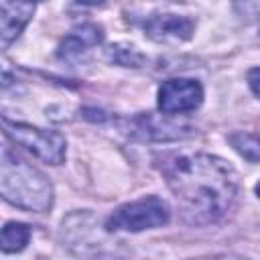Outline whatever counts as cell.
I'll return each instance as SVG.
<instances>
[{
	"label": "cell",
	"instance_id": "6da1fadb",
	"mask_svg": "<svg viewBox=\"0 0 260 260\" xmlns=\"http://www.w3.org/2000/svg\"><path fill=\"white\" fill-rule=\"evenodd\" d=\"M160 171L177 199L183 221L189 225L215 223L223 219L238 201V171L215 154H173L162 160Z\"/></svg>",
	"mask_w": 260,
	"mask_h": 260
},
{
	"label": "cell",
	"instance_id": "7a4b0ae2",
	"mask_svg": "<svg viewBox=\"0 0 260 260\" xmlns=\"http://www.w3.org/2000/svg\"><path fill=\"white\" fill-rule=\"evenodd\" d=\"M0 193L4 201L26 211H49L53 205L51 181L32 165L16 156L10 148L2 150Z\"/></svg>",
	"mask_w": 260,
	"mask_h": 260
},
{
	"label": "cell",
	"instance_id": "3957f363",
	"mask_svg": "<svg viewBox=\"0 0 260 260\" xmlns=\"http://www.w3.org/2000/svg\"><path fill=\"white\" fill-rule=\"evenodd\" d=\"M169 219H171L169 203L162 197L146 195V197H140L136 201H128V203L116 207L106 219V230L138 234L144 230L160 228Z\"/></svg>",
	"mask_w": 260,
	"mask_h": 260
},
{
	"label": "cell",
	"instance_id": "277c9868",
	"mask_svg": "<svg viewBox=\"0 0 260 260\" xmlns=\"http://www.w3.org/2000/svg\"><path fill=\"white\" fill-rule=\"evenodd\" d=\"M2 122L4 134L24 150L32 152L37 158L45 160L47 165H61L65 160L67 140L57 130H45L24 122H12L8 118H4Z\"/></svg>",
	"mask_w": 260,
	"mask_h": 260
},
{
	"label": "cell",
	"instance_id": "5b68a950",
	"mask_svg": "<svg viewBox=\"0 0 260 260\" xmlns=\"http://www.w3.org/2000/svg\"><path fill=\"white\" fill-rule=\"evenodd\" d=\"M158 110L167 116L187 114L201 106L203 87L197 79L191 77H173L162 81L158 87Z\"/></svg>",
	"mask_w": 260,
	"mask_h": 260
},
{
	"label": "cell",
	"instance_id": "8992f818",
	"mask_svg": "<svg viewBox=\"0 0 260 260\" xmlns=\"http://www.w3.org/2000/svg\"><path fill=\"white\" fill-rule=\"evenodd\" d=\"M144 30L146 37L156 43H183L193 37L195 24L187 16L162 12V14H152L144 22Z\"/></svg>",
	"mask_w": 260,
	"mask_h": 260
},
{
	"label": "cell",
	"instance_id": "52a82bcc",
	"mask_svg": "<svg viewBox=\"0 0 260 260\" xmlns=\"http://www.w3.org/2000/svg\"><path fill=\"white\" fill-rule=\"evenodd\" d=\"M2 12H0V35H2V47H8L12 41L18 39L22 28L28 24L35 4L26 0H0Z\"/></svg>",
	"mask_w": 260,
	"mask_h": 260
},
{
	"label": "cell",
	"instance_id": "ba28073f",
	"mask_svg": "<svg viewBox=\"0 0 260 260\" xmlns=\"http://www.w3.org/2000/svg\"><path fill=\"white\" fill-rule=\"evenodd\" d=\"M104 39L102 35V28L95 26V24H81L77 28H73L59 45V59L63 61H77L81 59L91 47L100 45Z\"/></svg>",
	"mask_w": 260,
	"mask_h": 260
},
{
	"label": "cell",
	"instance_id": "9c48e42d",
	"mask_svg": "<svg viewBox=\"0 0 260 260\" xmlns=\"http://www.w3.org/2000/svg\"><path fill=\"white\" fill-rule=\"evenodd\" d=\"M30 240V228L26 223L20 221H8L2 228V252L4 254H12V252H20L26 248Z\"/></svg>",
	"mask_w": 260,
	"mask_h": 260
},
{
	"label": "cell",
	"instance_id": "30bf717a",
	"mask_svg": "<svg viewBox=\"0 0 260 260\" xmlns=\"http://www.w3.org/2000/svg\"><path fill=\"white\" fill-rule=\"evenodd\" d=\"M232 148L250 162H260V134L258 132H234L228 136Z\"/></svg>",
	"mask_w": 260,
	"mask_h": 260
},
{
	"label": "cell",
	"instance_id": "8fae6325",
	"mask_svg": "<svg viewBox=\"0 0 260 260\" xmlns=\"http://www.w3.org/2000/svg\"><path fill=\"white\" fill-rule=\"evenodd\" d=\"M108 59L122 67H140L144 63V55L128 45H112L108 49Z\"/></svg>",
	"mask_w": 260,
	"mask_h": 260
},
{
	"label": "cell",
	"instance_id": "7c38bea8",
	"mask_svg": "<svg viewBox=\"0 0 260 260\" xmlns=\"http://www.w3.org/2000/svg\"><path fill=\"white\" fill-rule=\"evenodd\" d=\"M234 10L246 18V20H258L260 18V0H232Z\"/></svg>",
	"mask_w": 260,
	"mask_h": 260
},
{
	"label": "cell",
	"instance_id": "4fadbf2b",
	"mask_svg": "<svg viewBox=\"0 0 260 260\" xmlns=\"http://www.w3.org/2000/svg\"><path fill=\"white\" fill-rule=\"evenodd\" d=\"M248 85H250L252 93L260 100V67H254L248 71Z\"/></svg>",
	"mask_w": 260,
	"mask_h": 260
},
{
	"label": "cell",
	"instance_id": "5bb4252c",
	"mask_svg": "<svg viewBox=\"0 0 260 260\" xmlns=\"http://www.w3.org/2000/svg\"><path fill=\"white\" fill-rule=\"evenodd\" d=\"M79 4H85V6H98V4H102V2H106V0H77Z\"/></svg>",
	"mask_w": 260,
	"mask_h": 260
},
{
	"label": "cell",
	"instance_id": "9a60e30c",
	"mask_svg": "<svg viewBox=\"0 0 260 260\" xmlns=\"http://www.w3.org/2000/svg\"><path fill=\"white\" fill-rule=\"evenodd\" d=\"M254 191H256V195H258V199H260V181L256 183V187H254Z\"/></svg>",
	"mask_w": 260,
	"mask_h": 260
},
{
	"label": "cell",
	"instance_id": "2e32d148",
	"mask_svg": "<svg viewBox=\"0 0 260 260\" xmlns=\"http://www.w3.org/2000/svg\"><path fill=\"white\" fill-rule=\"evenodd\" d=\"M26 2H32V4H37V2H43V0H26Z\"/></svg>",
	"mask_w": 260,
	"mask_h": 260
}]
</instances>
